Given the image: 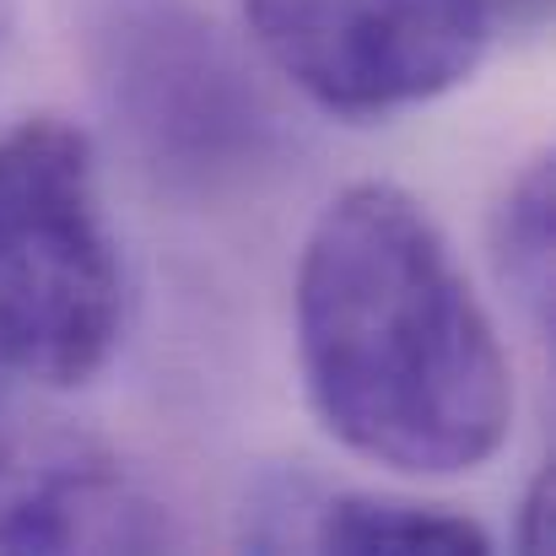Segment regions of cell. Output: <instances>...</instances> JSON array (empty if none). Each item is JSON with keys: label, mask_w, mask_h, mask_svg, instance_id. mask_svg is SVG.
<instances>
[{"label": "cell", "mask_w": 556, "mask_h": 556, "mask_svg": "<svg viewBox=\"0 0 556 556\" xmlns=\"http://www.w3.org/2000/svg\"><path fill=\"white\" fill-rule=\"evenodd\" d=\"M81 60L130 157L179 194H216L281 157V114L194 0H87Z\"/></svg>", "instance_id": "cell-3"}, {"label": "cell", "mask_w": 556, "mask_h": 556, "mask_svg": "<svg viewBox=\"0 0 556 556\" xmlns=\"http://www.w3.org/2000/svg\"><path fill=\"white\" fill-rule=\"evenodd\" d=\"M492 16V0H243L254 49L336 119H389L465 87Z\"/></svg>", "instance_id": "cell-4"}, {"label": "cell", "mask_w": 556, "mask_h": 556, "mask_svg": "<svg viewBox=\"0 0 556 556\" xmlns=\"http://www.w3.org/2000/svg\"><path fill=\"white\" fill-rule=\"evenodd\" d=\"M125 336V260L87 130L38 114L0 136V368L76 389Z\"/></svg>", "instance_id": "cell-2"}, {"label": "cell", "mask_w": 556, "mask_h": 556, "mask_svg": "<svg viewBox=\"0 0 556 556\" xmlns=\"http://www.w3.org/2000/svg\"><path fill=\"white\" fill-rule=\"evenodd\" d=\"M492 265L503 292L519 303L535 336L552 330V265H556V168L535 157L514 174L492 211Z\"/></svg>", "instance_id": "cell-7"}, {"label": "cell", "mask_w": 556, "mask_h": 556, "mask_svg": "<svg viewBox=\"0 0 556 556\" xmlns=\"http://www.w3.org/2000/svg\"><path fill=\"white\" fill-rule=\"evenodd\" d=\"M168 514L103 459H60L0 503V552H157Z\"/></svg>", "instance_id": "cell-5"}, {"label": "cell", "mask_w": 556, "mask_h": 556, "mask_svg": "<svg viewBox=\"0 0 556 556\" xmlns=\"http://www.w3.org/2000/svg\"><path fill=\"white\" fill-rule=\"evenodd\" d=\"M303 541L330 556H486L492 535L448 508L389 497V492H336L308 514Z\"/></svg>", "instance_id": "cell-6"}, {"label": "cell", "mask_w": 556, "mask_h": 556, "mask_svg": "<svg viewBox=\"0 0 556 556\" xmlns=\"http://www.w3.org/2000/svg\"><path fill=\"white\" fill-rule=\"evenodd\" d=\"M292 330L319 427L400 476H470L508 443L514 368L427 205L346 185L314 216Z\"/></svg>", "instance_id": "cell-1"}, {"label": "cell", "mask_w": 556, "mask_h": 556, "mask_svg": "<svg viewBox=\"0 0 556 556\" xmlns=\"http://www.w3.org/2000/svg\"><path fill=\"white\" fill-rule=\"evenodd\" d=\"M519 546L525 552H546L552 546V470H541L525 492V508H519Z\"/></svg>", "instance_id": "cell-8"}, {"label": "cell", "mask_w": 556, "mask_h": 556, "mask_svg": "<svg viewBox=\"0 0 556 556\" xmlns=\"http://www.w3.org/2000/svg\"><path fill=\"white\" fill-rule=\"evenodd\" d=\"M492 5H503V11H519V16H535V11H546V0H492Z\"/></svg>", "instance_id": "cell-9"}, {"label": "cell", "mask_w": 556, "mask_h": 556, "mask_svg": "<svg viewBox=\"0 0 556 556\" xmlns=\"http://www.w3.org/2000/svg\"><path fill=\"white\" fill-rule=\"evenodd\" d=\"M5 465L11 459H5V438H0V503H5Z\"/></svg>", "instance_id": "cell-10"}]
</instances>
